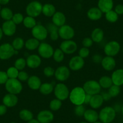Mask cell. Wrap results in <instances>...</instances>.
<instances>
[{"mask_svg":"<svg viewBox=\"0 0 123 123\" xmlns=\"http://www.w3.org/2000/svg\"><path fill=\"white\" fill-rule=\"evenodd\" d=\"M86 94V92L82 87L77 86L71 90L68 98L70 100L71 103L75 106L81 105L84 104Z\"/></svg>","mask_w":123,"mask_h":123,"instance_id":"1","label":"cell"},{"mask_svg":"<svg viewBox=\"0 0 123 123\" xmlns=\"http://www.w3.org/2000/svg\"><path fill=\"white\" fill-rule=\"evenodd\" d=\"M99 119L103 123H111L116 117V111L111 106H106L100 110Z\"/></svg>","mask_w":123,"mask_h":123,"instance_id":"2","label":"cell"},{"mask_svg":"<svg viewBox=\"0 0 123 123\" xmlns=\"http://www.w3.org/2000/svg\"><path fill=\"white\" fill-rule=\"evenodd\" d=\"M53 92L55 98L59 99L62 101L68 99L70 93L68 86L62 82L58 83L55 85Z\"/></svg>","mask_w":123,"mask_h":123,"instance_id":"3","label":"cell"},{"mask_svg":"<svg viewBox=\"0 0 123 123\" xmlns=\"http://www.w3.org/2000/svg\"><path fill=\"white\" fill-rule=\"evenodd\" d=\"M5 88L8 93L18 95L22 92L23 86L18 79H9L5 84Z\"/></svg>","mask_w":123,"mask_h":123,"instance_id":"4","label":"cell"},{"mask_svg":"<svg viewBox=\"0 0 123 123\" xmlns=\"http://www.w3.org/2000/svg\"><path fill=\"white\" fill-rule=\"evenodd\" d=\"M83 88L86 94L91 95L100 94L101 91L98 81L95 80H89L85 82L83 85Z\"/></svg>","mask_w":123,"mask_h":123,"instance_id":"5","label":"cell"},{"mask_svg":"<svg viewBox=\"0 0 123 123\" xmlns=\"http://www.w3.org/2000/svg\"><path fill=\"white\" fill-rule=\"evenodd\" d=\"M18 53L12 47V44L4 43L0 45V59L6 60L12 57L14 55Z\"/></svg>","mask_w":123,"mask_h":123,"instance_id":"6","label":"cell"},{"mask_svg":"<svg viewBox=\"0 0 123 123\" xmlns=\"http://www.w3.org/2000/svg\"><path fill=\"white\" fill-rule=\"evenodd\" d=\"M42 4L37 1L30 3L26 7L25 12L27 16L36 18L39 16L42 12Z\"/></svg>","mask_w":123,"mask_h":123,"instance_id":"7","label":"cell"},{"mask_svg":"<svg viewBox=\"0 0 123 123\" xmlns=\"http://www.w3.org/2000/svg\"><path fill=\"white\" fill-rule=\"evenodd\" d=\"M38 55L41 58L45 59H50L53 57L54 49L53 46L47 42H41L37 48Z\"/></svg>","mask_w":123,"mask_h":123,"instance_id":"8","label":"cell"},{"mask_svg":"<svg viewBox=\"0 0 123 123\" xmlns=\"http://www.w3.org/2000/svg\"><path fill=\"white\" fill-rule=\"evenodd\" d=\"M31 35L34 38L39 41H43L48 37V32L46 27L39 24L31 29Z\"/></svg>","mask_w":123,"mask_h":123,"instance_id":"9","label":"cell"},{"mask_svg":"<svg viewBox=\"0 0 123 123\" xmlns=\"http://www.w3.org/2000/svg\"><path fill=\"white\" fill-rule=\"evenodd\" d=\"M103 49L106 55L114 57L119 53L121 49V46L119 42L117 41H111L106 43Z\"/></svg>","mask_w":123,"mask_h":123,"instance_id":"10","label":"cell"},{"mask_svg":"<svg viewBox=\"0 0 123 123\" xmlns=\"http://www.w3.org/2000/svg\"><path fill=\"white\" fill-rule=\"evenodd\" d=\"M58 33L59 37L63 41L73 39L75 36V30L74 28L71 26L67 24H65L59 27Z\"/></svg>","mask_w":123,"mask_h":123,"instance_id":"11","label":"cell"},{"mask_svg":"<svg viewBox=\"0 0 123 123\" xmlns=\"http://www.w3.org/2000/svg\"><path fill=\"white\" fill-rule=\"evenodd\" d=\"M60 48L65 54H73L77 50L78 46L76 42L73 39L65 40L62 42L60 45Z\"/></svg>","mask_w":123,"mask_h":123,"instance_id":"12","label":"cell"},{"mask_svg":"<svg viewBox=\"0 0 123 123\" xmlns=\"http://www.w3.org/2000/svg\"><path fill=\"white\" fill-rule=\"evenodd\" d=\"M70 69L67 66H60L55 70L54 77L60 82H64L69 79L70 76Z\"/></svg>","mask_w":123,"mask_h":123,"instance_id":"13","label":"cell"},{"mask_svg":"<svg viewBox=\"0 0 123 123\" xmlns=\"http://www.w3.org/2000/svg\"><path fill=\"white\" fill-rule=\"evenodd\" d=\"M85 60L80 56L75 55L71 58L68 63V68L73 71H77L82 69L85 66Z\"/></svg>","mask_w":123,"mask_h":123,"instance_id":"14","label":"cell"},{"mask_svg":"<svg viewBox=\"0 0 123 123\" xmlns=\"http://www.w3.org/2000/svg\"><path fill=\"white\" fill-rule=\"evenodd\" d=\"M27 67L30 69H36L41 66L42 63V59L37 54H31L26 59Z\"/></svg>","mask_w":123,"mask_h":123,"instance_id":"15","label":"cell"},{"mask_svg":"<svg viewBox=\"0 0 123 123\" xmlns=\"http://www.w3.org/2000/svg\"><path fill=\"white\" fill-rule=\"evenodd\" d=\"M54 114L51 111L42 110L37 115V119L40 123H51L54 120Z\"/></svg>","mask_w":123,"mask_h":123,"instance_id":"16","label":"cell"},{"mask_svg":"<svg viewBox=\"0 0 123 123\" xmlns=\"http://www.w3.org/2000/svg\"><path fill=\"white\" fill-rule=\"evenodd\" d=\"M3 33L7 36H12L16 31V25L12 20L6 21L2 25Z\"/></svg>","mask_w":123,"mask_h":123,"instance_id":"17","label":"cell"},{"mask_svg":"<svg viewBox=\"0 0 123 123\" xmlns=\"http://www.w3.org/2000/svg\"><path fill=\"white\" fill-rule=\"evenodd\" d=\"M102 68L107 71H113L116 67V60L113 57L107 56L104 57L101 62Z\"/></svg>","mask_w":123,"mask_h":123,"instance_id":"18","label":"cell"},{"mask_svg":"<svg viewBox=\"0 0 123 123\" xmlns=\"http://www.w3.org/2000/svg\"><path fill=\"white\" fill-rule=\"evenodd\" d=\"M19 98L17 95L15 94H6L3 98V103L7 107H15L18 103Z\"/></svg>","mask_w":123,"mask_h":123,"instance_id":"19","label":"cell"},{"mask_svg":"<svg viewBox=\"0 0 123 123\" xmlns=\"http://www.w3.org/2000/svg\"><path fill=\"white\" fill-rule=\"evenodd\" d=\"M27 82L30 89L33 90V91H37V90L39 89L40 87L42 85L41 79L36 75H30Z\"/></svg>","mask_w":123,"mask_h":123,"instance_id":"20","label":"cell"},{"mask_svg":"<svg viewBox=\"0 0 123 123\" xmlns=\"http://www.w3.org/2000/svg\"><path fill=\"white\" fill-rule=\"evenodd\" d=\"M84 118L89 123H93L97 121L99 119L98 112L93 109H89L86 110L83 115Z\"/></svg>","mask_w":123,"mask_h":123,"instance_id":"21","label":"cell"},{"mask_svg":"<svg viewBox=\"0 0 123 123\" xmlns=\"http://www.w3.org/2000/svg\"><path fill=\"white\" fill-rule=\"evenodd\" d=\"M66 22L67 18L65 14L61 12H56L52 16V22L58 27L65 25Z\"/></svg>","mask_w":123,"mask_h":123,"instance_id":"22","label":"cell"},{"mask_svg":"<svg viewBox=\"0 0 123 123\" xmlns=\"http://www.w3.org/2000/svg\"><path fill=\"white\" fill-rule=\"evenodd\" d=\"M113 7V0H99L98 2V7L103 13H106L112 10Z\"/></svg>","mask_w":123,"mask_h":123,"instance_id":"23","label":"cell"},{"mask_svg":"<svg viewBox=\"0 0 123 123\" xmlns=\"http://www.w3.org/2000/svg\"><path fill=\"white\" fill-rule=\"evenodd\" d=\"M113 85L122 86L123 85V69H118L114 71L111 75Z\"/></svg>","mask_w":123,"mask_h":123,"instance_id":"24","label":"cell"},{"mask_svg":"<svg viewBox=\"0 0 123 123\" xmlns=\"http://www.w3.org/2000/svg\"><path fill=\"white\" fill-rule=\"evenodd\" d=\"M103 12L98 7H92L87 12V16L91 21H96L102 18Z\"/></svg>","mask_w":123,"mask_h":123,"instance_id":"25","label":"cell"},{"mask_svg":"<svg viewBox=\"0 0 123 123\" xmlns=\"http://www.w3.org/2000/svg\"><path fill=\"white\" fill-rule=\"evenodd\" d=\"M104 103V100L103 99L102 96L101 94H96L92 96L91 101H90L89 106L91 108L93 109H97L100 108L102 106L103 104Z\"/></svg>","mask_w":123,"mask_h":123,"instance_id":"26","label":"cell"},{"mask_svg":"<svg viewBox=\"0 0 123 123\" xmlns=\"http://www.w3.org/2000/svg\"><path fill=\"white\" fill-rule=\"evenodd\" d=\"M105 36L104 31L101 28H95L92 30L91 33V37L93 42L97 43H99L103 41Z\"/></svg>","mask_w":123,"mask_h":123,"instance_id":"27","label":"cell"},{"mask_svg":"<svg viewBox=\"0 0 123 123\" xmlns=\"http://www.w3.org/2000/svg\"><path fill=\"white\" fill-rule=\"evenodd\" d=\"M40 41L32 37L25 41V48L28 51H34L37 49L40 45Z\"/></svg>","mask_w":123,"mask_h":123,"instance_id":"28","label":"cell"},{"mask_svg":"<svg viewBox=\"0 0 123 123\" xmlns=\"http://www.w3.org/2000/svg\"><path fill=\"white\" fill-rule=\"evenodd\" d=\"M54 85L51 83H42L39 91L42 95H48L54 91Z\"/></svg>","mask_w":123,"mask_h":123,"instance_id":"29","label":"cell"},{"mask_svg":"<svg viewBox=\"0 0 123 123\" xmlns=\"http://www.w3.org/2000/svg\"><path fill=\"white\" fill-rule=\"evenodd\" d=\"M56 12L55 7L51 4H45L42 7V13L47 17H52Z\"/></svg>","mask_w":123,"mask_h":123,"instance_id":"30","label":"cell"},{"mask_svg":"<svg viewBox=\"0 0 123 123\" xmlns=\"http://www.w3.org/2000/svg\"><path fill=\"white\" fill-rule=\"evenodd\" d=\"M98 83L101 88L103 89H109L113 85L111 77L107 75H103L99 79Z\"/></svg>","mask_w":123,"mask_h":123,"instance_id":"31","label":"cell"},{"mask_svg":"<svg viewBox=\"0 0 123 123\" xmlns=\"http://www.w3.org/2000/svg\"><path fill=\"white\" fill-rule=\"evenodd\" d=\"M19 118L24 121H29L33 119V113L30 110L27 109H22L19 113Z\"/></svg>","mask_w":123,"mask_h":123,"instance_id":"32","label":"cell"},{"mask_svg":"<svg viewBox=\"0 0 123 123\" xmlns=\"http://www.w3.org/2000/svg\"><path fill=\"white\" fill-rule=\"evenodd\" d=\"M13 15L12 10L8 7L3 8L0 11V16L5 21L12 20Z\"/></svg>","mask_w":123,"mask_h":123,"instance_id":"33","label":"cell"},{"mask_svg":"<svg viewBox=\"0 0 123 123\" xmlns=\"http://www.w3.org/2000/svg\"><path fill=\"white\" fill-rule=\"evenodd\" d=\"M22 23L25 27H26L27 28H29V29H32L35 26L37 25V22L35 18L29 16H27L24 18Z\"/></svg>","mask_w":123,"mask_h":123,"instance_id":"34","label":"cell"},{"mask_svg":"<svg viewBox=\"0 0 123 123\" xmlns=\"http://www.w3.org/2000/svg\"><path fill=\"white\" fill-rule=\"evenodd\" d=\"M12 45L14 49L16 51H19L23 48L25 45V41L22 37H18L14 39L13 41H12Z\"/></svg>","mask_w":123,"mask_h":123,"instance_id":"35","label":"cell"},{"mask_svg":"<svg viewBox=\"0 0 123 123\" xmlns=\"http://www.w3.org/2000/svg\"><path fill=\"white\" fill-rule=\"evenodd\" d=\"M52 57L53 58V60L55 62L61 63L65 59V53L60 48H57L56 49L54 50Z\"/></svg>","mask_w":123,"mask_h":123,"instance_id":"36","label":"cell"},{"mask_svg":"<svg viewBox=\"0 0 123 123\" xmlns=\"http://www.w3.org/2000/svg\"><path fill=\"white\" fill-rule=\"evenodd\" d=\"M105 18L108 22L111 23H115L118 19V15L115 10H111L105 13Z\"/></svg>","mask_w":123,"mask_h":123,"instance_id":"37","label":"cell"},{"mask_svg":"<svg viewBox=\"0 0 123 123\" xmlns=\"http://www.w3.org/2000/svg\"><path fill=\"white\" fill-rule=\"evenodd\" d=\"M62 101L57 98H54L50 101L49 105V109L51 111H57L61 108Z\"/></svg>","mask_w":123,"mask_h":123,"instance_id":"38","label":"cell"},{"mask_svg":"<svg viewBox=\"0 0 123 123\" xmlns=\"http://www.w3.org/2000/svg\"><path fill=\"white\" fill-rule=\"evenodd\" d=\"M14 67L18 69L19 71H22L25 69L27 67V62H26V59L24 58L20 57L16 59L14 63Z\"/></svg>","mask_w":123,"mask_h":123,"instance_id":"39","label":"cell"},{"mask_svg":"<svg viewBox=\"0 0 123 123\" xmlns=\"http://www.w3.org/2000/svg\"><path fill=\"white\" fill-rule=\"evenodd\" d=\"M120 86L115 85H113L108 89V93L110 94L112 98H114L118 96L120 93Z\"/></svg>","mask_w":123,"mask_h":123,"instance_id":"40","label":"cell"},{"mask_svg":"<svg viewBox=\"0 0 123 123\" xmlns=\"http://www.w3.org/2000/svg\"><path fill=\"white\" fill-rule=\"evenodd\" d=\"M19 71L15 67H11L7 70L6 73L9 79H17Z\"/></svg>","mask_w":123,"mask_h":123,"instance_id":"41","label":"cell"},{"mask_svg":"<svg viewBox=\"0 0 123 123\" xmlns=\"http://www.w3.org/2000/svg\"><path fill=\"white\" fill-rule=\"evenodd\" d=\"M74 111L75 115L77 116V117H83L84 113L86 111V109H85V106L83 105H77V106H75Z\"/></svg>","mask_w":123,"mask_h":123,"instance_id":"42","label":"cell"},{"mask_svg":"<svg viewBox=\"0 0 123 123\" xmlns=\"http://www.w3.org/2000/svg\"><path fill=\"white\" fill-rule=\"evenodd\" d=\"M24 19V17L22 13H15L13 15L12 19V21L17 25H19L23 22Z\"/></svg>","mask_w":123,"mask_h":123,"instance_id":"43","label":"cell"},{"mask_svg":"<svg viewBox=\"0 0 123 123\" xmlns=\"http://www.w3.org/2000/svg\"><path fill=\"white\" fill-rule=\"evenodd\" d=\"M43 73L45 76L48 78H50L54 75L55 70H54L53 68L49 67V66H48V67H46L45 68H44Z\"/></svg>","mask_w":123,"mask_h":123,"instance_id":"44","label":"cell"},{"mask_svg":"<svg viewBox=\"0 0 123 123\" xmlns=\"http://www.w3.org/2000/svg\"><path fill=\"white\" fill-rule=\"evenodd\" d=\"M30 75H28V74L27 72L22 70L19 71V74L18 75L17 79L21 82H25V81H27Z\"/></svg>","mask_w":123,"mask_h":123,"instance_id":"45","label":"cell"},{"mask_svg":"<svg viewBox=\"0 0 123 123\" xmlns=\"http://www.w3.org/2000/svg\"><path fill=\"white\" fill-rule=\"evenodd\" d=\"M90 54V50L88 48L83 47L80 48L79 51V55L85 59V58H87Z\"/></svg>","mask_w":123,"mask_h":123,"instance_id":"46","label":"cell"},{"mask_svg":"<svg viewBox=\"0 0 123 123\" xmlns=\"http://www.w3.org/2000/svg\"><path fill=\"white\" fill-rule=\"evenodd\" d=\"M93 43H94V42H93L92 39H91V37H85L82 41L83 47H86V48H89L90 47H92Z\"/></svg>","mask_w":123,"mask_h":123,"instance_id":"47","label":"cell"},{"mask_svg":"<svg viewBox=\"0 0 123 123\" xmlns=\"http://www.w3.org/2000/svg\"><path fill=\"white\" fill-rule=\"evenodd\" d=\"M8 80L9 77L6 72L0 71V85H5Z\"/></svg>","mask_w":123,"mask_h":123,"instance_id":"48","label":"cell"},{"mask_svg":"<svg viewBox=\"0 0 123 123\" xmlns=\"http://www.w3.org/2000/svg\"><path fill=\"white\" fill-rule=\"evenodd\" d=\"M103 58V56L101 55H100V54H95L92 56V60L94 63L98 64V63H101Z\"/></svg>","mask_w":123,"mask_h":123,"instance_id":"49","label":"cell"},{"mask_svg":"<svg viewBox=\"0 0 123 123\" xmlns=\"http://www.w3.org/2000/svg\"><path fill=\"white\" fill-rule=\"evenodd\" d=\"M48 35H49V38H50V39L53 41H57L59 38L58 30L53 31H51V32H49L48 33Z\"/></svg>","mask_w":123,"mask_h":123,"instance_id":"50","label":"cell"},{"mask_svg":"<svg viewBox=\"0 0 123 123\" xmlns=\"http://www.w3.org/2000/svg\"><path fill=\"white\" fill-rule=\"evenodd\" d=\"M115 12L118 15H123V4H118L115 8Z\"/></svg>","mask_w":123,"mask_h":123,"instance_id":"51","label":"cell"},{"mask_svg":"<svg viewBox=\"0 0 123 123\" xmlns=\"http://www.w3.org/2000/svg\"><path fill=\"white\" fill-rule=\"evenodd\" d=\"M7 111V107L4 105H0V116H3L6 113Z\"/></svg>","mask_w":123,"mask_h":123,"instance_id":"52","label":"cell"},{"mask_svg":"<svg viewBox=\"0 0 123 123\" xmlns=\"http://www.w3.org/2000/svg\"><path fill=\"white\" fill-rule=\"evenodd\" d=\"M101 96H102L103 99L104 101H107L109 100H110V99L111 98V96L110 95V94H109L108 92H103L102 94H101Z\"/></svg>","mask_w":123,"mask_h":123,"instance_id":"53","label":"cell"},{"mask_svg":"<svg viewBox=\"0 0 123 123\" xmlns=\"http://www.w3.org/2000/svg\"><path fill=\"white\" fill-rule=\"evenodd\" d=\"M92 95H89V94H86V96H85V101H84V104L86 105H89L90 103V101H91V98H92Z\"/></svg>","mask_w":123,"mask_h":123,"instance_id":"54","label":"cell"},{"mask_svg":"<svg viewBox=\"0 0 123 123\" xmlns=\"http://www.w3.org/2000/svg\"><path fill=\"white\" fill-rule=\"evenodd\" d=\"M9 1L10 0H0V5H6Z\"/></svg>","mask_w":123,"mask_h":123,"instance_id":"55","label":"cell"},{"mask_svg":"<svg viewBox=\"0 0 123 123\" xmlns=\"http://www.w3.org/2000/svg\"><path fill=\"white\" fill-rule=\"evenodd\" d=\"M27 123H40L38 121V120H37V119H31V120L27 122Z\"/></svg>","mask_w":123,"mask_h":123,"instance_id":"56","label":"cell"},{"mask_svg":"<svg viewBox=\"0 0 123 123\" xmlns=\"http://www.w3.org/2000/svg\"><path fill=\"white\" fill-rule=\"evenodd\" d=\"M3 35H4V33H3V30H2L1 27H0V41L2 39V38H3Z\"/></svg>","mask_w":123,"mask_h":123,"instance_id":"57","label":"cell"},{"mask_svg":"<svg viewBox=\"0 0 123 123\" xmlns=\"http://www.w3.org/2000/svg\"><path fill=\"white\" fill-rule=\"evenodd\" d=\"M87 123V121H82V122H80V123Z\"/></svg>","mask_w":123,"mask_h":123,"instance_id":"58","label":"cell"},{"mask_svg":"<svg viewBox=\"0 0 123 123\" xmlns=\"http://www.w3.org/2000/svg\"><path fill=\"white\" fill-rule=\"evenodd\" d=\"M101 123V121H96V122H95V123Z\"/></svg>","mask_w":123,"mask_h":123,"instance_id":"59","label":"cell"},{"mask_svg":"<svg viewBox=\"0 0 123 123\" xmlns=\"http://www.w3.org/2000/svg\"><path fill=\"white\" fill-rule=\"evenodd\" d=\"M122 112H123V106L122 107Z\"/></svg>","mask_w":123,"mask_h":123,"instance_id":"60","label":"cell"},{"mask_svg":"<svg viewBox=\"0 0 123 123\" xmlns=\"http://www.w3.org/2000/svg\"><path fill=\"white\" fill-rule=\"evenodd\" d=\"M16 123V122H12V123Z\"/></svg>","mask_w":123,"mask_h":123,"instance_id":"61","label":"cell"},{"mask_svg":"<svg viewBox=\"0 0 123 123\" xmlns=\"http://www.w3.org/2000/svg\"><path fill=\"white\" fill-rule=\"evenodd\" d=\"M1 5H0V11H1Z\"/></svg>","mask_w":123,"mask_h":123,"instance_id":"62","label":"cell"},{"mask_svg":"<svg viewBox=\"0 0 123 123\" xmlns=\"http://www.w3.org/2000/svg\"></svg>","mask_w":123,"mask_h":123,"instance_id":"63","label":"cell"},{"mask_svg":"<svg viewBox=\"0 0 123 123\" xmlns=\"http://www.w3.org/2000/svg\"></svg>","mask_w":123,"mask_h":123,"instance_id":"64","label":"cell"}]
</instances>
